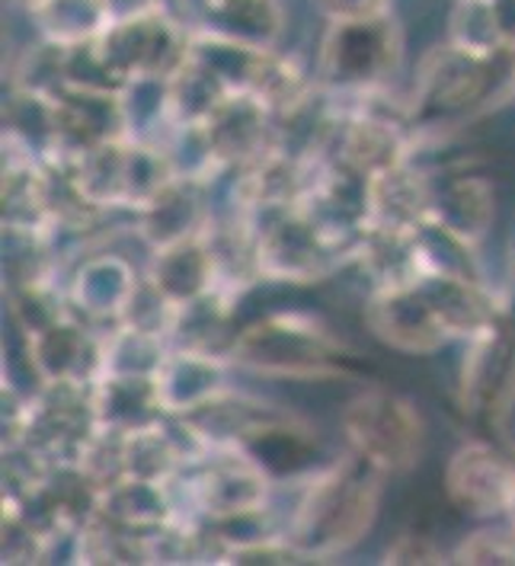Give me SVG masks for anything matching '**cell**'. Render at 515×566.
<instances>
[{"label": "cell", "mask_w": 515, "mask_h": 566, "mask_svg": "<svg viewBox=\"0 0 515 566\" xmlns=\"http://www.w3.org/2000/svg\"><path fill=\"white\" fill-rule=\"evenodd\" d=\"M39 385H87L103 371V329L91 327L77 314H67L39 333L20 336Z\"/></svg>", "instance_id": "12"}, {"label": "cell", "mask_w": 515, "mask_h": 566, "mask_svg": "<svg viewBox=\"0 0 515 566\" xmlns=\"http://www.w3.org/2000/svg\"><path fill=\"white\" fill-rule=\"evenodd\" d=\"M196 128L221 177L275 148V113L253 90H231Z\"/></svg>", "instance_id": "11"}, {"label": "cell", "mask_w": 515, "mask_h": 566, "mask_svg": "<svg viewBox=\"0 0 515 566\" xmlns=\"http://www.w3.org/2000/svg\"><path fill=\"white\" fill-rule=\"evenodd\" d=\"M362 324L371 339L400 356H435L455 343L423 282L371 289L362 301Z\"/></svg>", "instance_id": "9"}, {"label": "cell", "mask_w": 515, "mask_h": 566, "mask_svg": "<svg viewBox=\"0 0 515 566\" xmlns=\"http://www.w3.org/2000/svg\"><path fill=\"white\" fill-rule=\"evenodd\" d=\"M353 266L368 279V292L410 285L425 275L417 231H365L356 243Z\"/></svg>", "instance_id": "23"}, {"label": "cell", "mask_w": 515, "mask_h": 566, "mask_svg": "<svg viewBox=\"0 0 515 566\" xmlns=\"http://www.w3.org/2000/svg\"><path fill=\"white\" fill-rule=\"evenodd\" d=\"M206 27L238 35L243 42L282 49L285 3L282 0H218L206 7Z\"/></svg>", "instance_id": "25"}, {"label": "cell", "mask_w": 515, "mask_h": 566, "mask_svg": "<svg viewBox=\"0 0 515 566\" xmlns=\"http://www.w3.org/2000/svg\"><path fill=\"white\" fill-rule=\"evenodd\" d=\"M407 59V30L400 17L330 20L317 45L314 74L330 93H362L391 87Z\"/></svg>", "instance_id": "5"}, {"label": "cell", "mask_w": 515, "mask_h": 566, "mask_svg": "<svg viewBox=\"0 0 515 566\" xmlns=\"http://www.w3.org/2000/svg\"><path fill=\"white\" fill-rule=\"evenodd\" d=\"M145 275L174 304H189V301L202 298V295H209L214 289H221L218 285L212 243H209L206 231L148 250Z\"/></svg>", "instance_id": "19"}, {"label": "cell", "mask_w": 515, "mask_h": 566, "mask_svg": "<svg viewBox=\"0 0 515 566\" xmlns=\"http://www.w3.org/2000/svg\"><path fill=\"white\" fill-rule=\"evenodd\" d=\"M452 564L461 566H515V528L509 518L481 522L452 547Z\"/></svg>", "instance_id": "27"}, {"label": "cell", "mask_w": 515, "mask_h": 566, "mask_svg": "<svg viewBox=\"0 0 515 566\" xmlns=\"http://www.w3.org/2000/svg\"><path fill=\"white\" fill-rule=\"evenodd\" d=\"M209 3H218V0H202V7H209Z\"/></svg>", "instance_id": "34"}, {"label": "cell", "mask_w": 515, "mask_h": 566, "mask_svg": "<svg viewBox=\"0 0 515 566\" xmlns=\"http://www.w3.org/2000/svg\"><path fill=\"white\" fill-rule=\"evenodd\" d=\"M23 10L35 39L59 49H87L116 20L113 0H30Z\"/></svg>", "instance_id": "21"}, {"label": "cell", "mask_w": 515, "mask_h": 566, "mask_svg": "<svg viewBox=\"0 0 515 566\" xmlns=\"http://www.w3.org/2000/svg\"><path fill=\"white\" fill-rule=\"evenodd\" d=\"M214 182L199 177L170 179L148 206L132 214V231L154 250L174 240L202 234L218 214L212 202Z\"/></svg>", "instance_id": "15"}, {"label": "cell", "mask_w": 515, "mask_h": 566, "mask_svg": "<svg viewBox=\"0 0 515 566\" xmlns=\"http://www.w3.org/2000/svg\"><path fill=\"white\" fill-rule=\"evenodd\" d=\"M509 266H513V279H515V250H513V256H509Z\"/></svg>", "instance_id": "32"}, {"label": "cell", "mask_w": 515, "mask_h": 566, "mask_svg": "<svg viewBox=\"0 0 515 566\" xmlns=\"http://www.w3.org/2000/svg\"><path fill=\"white\" fill-rule=\"evenodd\" d=\"M500 192L496 182L471 167L432 170V209L429 218L439 221L455 238L484 250V243L496 228Z\"/></svg>", "instance_id": "14"}, {"label": "cell", "mask_w": 515, "mask_h": 566, "mask_svg": "<svg viewBox=\"0 0 515 566\" xmlns=\"http://www.w3.org/2000/svg\"><path fill=\"white\" fill-rule=\"evenodd\" d=\"M442 496L474 522L506 518L515 506V451L486 439L461 442L445 461Z\"/></svg>", "instance_id": "8"}, {"label": "cell", "mask_w": 515, "mask_h": 566, "mask_svg": "<svg viewBox=\"0 0 515 566\" xmlns=\"http://www.w3.org/2000/svg\"><path fill=\"white\" fill-rule=\"evenodd\" d=\"M189 32L167 3L122 13L93 45H87L99 77L109 87L132 81H167L189 55Z\"/></svg>", "instance_id": "4"}, {"label": "cell", "mask_w": 515, "mask_h": 566, "mask_svg": "<svg viewBox=\"0 0 515 566\" xmlns=\"http://www.w3.org/2000/svg\"><path fill=\"white\" fill-rule=\"evenodd\" d=\"M339 436L343 446L378 468L385 478H407L423 464L429 422L407 394L368 385L356 390L339 410Z\"/></svg>", "instance_id": "3"}, {"label": "cell", "mask_w": 515, "mask_h": 566, "mask_svg": "<svg viewBox=\"0 0 515 566\" xmlns=\"http://www.w3.org/2000/svg\"><path fill=\"white\" fill-rule=\"evenodd\" d=\"M228 356L270 381H353L362 353L320 314L273 311L238 329Z\"/></svg>", "instance_id": "2"}, {"label": "cell", "mask_w": 515, "mask_h": 566, "mask_svg": "<svg viewBox=\"0 0 515 566\" xmlns=\"http://www.w3.org/2000/svg\"><path fill=\"white\" fill-rule=\"evenodd\" d=\"M10 3H20V7H27V3H30V0H10Z\"/></svg>", "instance_id": "33"}, {"label": "cell", "mask_w": 515, "mask_h": 566, "mask_svg": "<svg viewBox=\"0 0 515 566\" xmlns=\"http://www.w3.org/2000/svg\"><path fill=\"white\" fill-rule=\"evenodd\" d=\"M145 269L116 253V250H91L81 253L71 272L64 275V292L71 301V311L96 329H109L122 324L128 301L135 295Z\"/></svg>", "instance_id": "13"}, {"label": "cell", "mask_w": 515, "mask_h": 566, "mask_svg": "<svg viewBox=\"0 0 515 566\" xmlns=\"http://www.w3.org/2000/svg\"><path fill=\"white\" fill-rule=\"evenodd\" d=\"M256 234L263 282L275 285H320L334 279L336 272L353 266L356 256V250L330 238L302 206L256 221Z\"/></svg>", "instance_id": "6"}, {"label": "cell", "mask_w": 515, "mask_h": 566, "mask_svg": "<svg viewBox=\"0 0 515 566\" xmlns=\"http://www.w3.org/2000/svg\"><path fill=\"white\" fill-rule=\"evenodd\" d=\"M515 23L506 0H452L445 20V42L486 61H503L513 42Z\"/></svg>", "instance_id": "22"}, {"label": "cell", "mask_w": 515, "mask_h": 566, "mask_svg": "<svg viewBox=\"0 0 515 566\" xmlns=\"http://www.w3.org/2000/svg\"><path fill=\"white\" fill-rule=\"evenodd\" d=\"M503 67H506V74H509V81H513V90H515V35H513V42H509V49H506Z\"/></svg>", "instance_id": "30"}, {"label": "cell", "mask_w": 515, "mask_h": 566, "mask_svg": "<svg viewBox=\"0 0 515 566\" xmlns=\"http://www.w3.org/2000/svg\"><path fill=\"white\" fill-rule=\"evenodd\" d=\"M503 61H486L439 42L425 49L410 77V106L417 132L435 119H458L484 106L493 93V71Z\"/></svg>", "instance_id": "7"}, {"label": "cell", "mask_w": 515, "mask_h": 566, "mask_svg": "<svg viewBox=\"0 0 515 566\" xmlns=\"http://www.w3.org/2000/svg\"><path fill=\"white\" fill-rule=\"evenodd\" d=\"M320 164L324 160H311L275 145L263 157H256L253 164H246L228 177L231 179L228 209L250 218L253 224L278 211L298 209L307 189L314 186Z\"/></svg>", "instance_id": "10"}, {"label": "cell", "mask_w": 515, "mask_h": 566, "mask_svg": "<svg viewBox=\"0 0 515 566\" xmlns=\"http://www.w3.org/2000/svg\"><path fill=\"white\" fill-rule=\"evenodd\" d=\"M314 7L330 23V20H371V17L395 13L397 0H314Z\"/></svg>", "instance_id": "29"}, {"label": "cell", "mask_w": 515, "mask_h": 566, "mask_svg": "<svg viewBox=\"0 0 515 566\" xmlns=\"http://www.w3.org/2000/svg\"><path fill=\"white\" fill-rule=\"evenodd\" d=\"M174 339L151 329L116 324L103 329V375H157Z\"/></svg>", "instance_id": "26"}, {"label": "cell", "mask_w": 515, "mask_h": 566, "mask_svg": "<svg viewBox=\"0 0 515 566\" xmlns=\"http://www.w3.org/2000/svg\"><path fill=\"white\" fill-rule=\"evenodd\" d=\"M368 231H417L432 209V170L413 160L365 179Z\"/></svg>", "instance_id": "17"}, {"label": "cell", "mask_w": 515, "mask_h": 566, "mask_svg": "<svg viewBox=\"0 0 515 566\" xmlns=\"http://www.w3.org/2000/svg\"><path fill=\"white\" fill-rule=\"evenodd\" d=\"M234 371L238 365L228 353L174 343L157 371V388L164 397L167 417H186L214 400L218 394L234 388Z\"/></svg>", "instance_id": "16"}, {"label": "cell", "mask_w": 515, "mask_h": 566, "mask_svg": "<svg viewBox=\"0 0 515 566\" xmlns=\"http://www.w3.org/2000/svg\"><path fill=\"white\" fill-rule=\"evenodd\" d=\"M295 480L298 486L282 518V535L302 551L304 560L327 564L343 557L378 525L388 478L356 451L343 448V454Z\"/></svg>", "instance_id": "1"}, {"label": "cell", "mask_w": 515, "mask_h": 566, "mask_svg": "<svg viewBox=\"0 0 515 566\" xmlns=\"http://www.w3.org/2000/svg\"><path fill=\"white\" fill-rule=\"evenodd\" d=\"M506 518H509V522H513V528H515V506L509 509V515H506Z\"/></svg>", "instance_id": "31"}, {"label": "cell", "mask_w": 515, "mask_h": 566, "mask_svg": "<svg viewBox=\"0 0 515 566\" xmlns=\"http://www.w3.org/2000/svg\"><path fill=\"white\" fill-rule=\"evenodd\" d=\"M238 301L234 295L214 289L202 298L189 301L177 307V321H174V343L180 346H199V349H218L228 353L231 339L238 336L234 317H238Z\"/></svg>", "instance_id": "24"}, {"label": "cell", "mask_w": 515, "mask_h": 566, "mask_svg": "<svg viewBox=\"0 0 515 566\" xmlns=\"http://www.w3.org/2000/svg\"><path fill=\"white\" fill-rule=\"evenodd\" d=\"M93 417L106 432H135L167 417L157 375H103L91 385Z\"/></svg>", "instance_id": "20"}, {"label": "cell", "mask_w": 515, "mask_h": 566, "mask_svg": "<svg viewBox=\"0 0 515 566\" xmlns=\"http://www.w3.org/2000/svg\"><path fill=\"white\" fill-rule=\"evenodd\" d=\"M388 566H439L452 564V551H445L425 528H407L385 547Z\"/></svg>", "instance_id": "28"}, {"label": "cell", "mask_w": 515, "mask_h": 566, "mask_svg": "<svg viewBox=\"0 0 515 566\" xmlns=\"http://www.w3.org/2000/svg\"><path fill=\"white\" fill-rule=\"evenodd\" d=\"M99 518L128 528L135 535H154L177 518H186L177 493V480H145V478H119L96 493V512Z\"/></svg>", "instance_id": "18"}]
</instances>
